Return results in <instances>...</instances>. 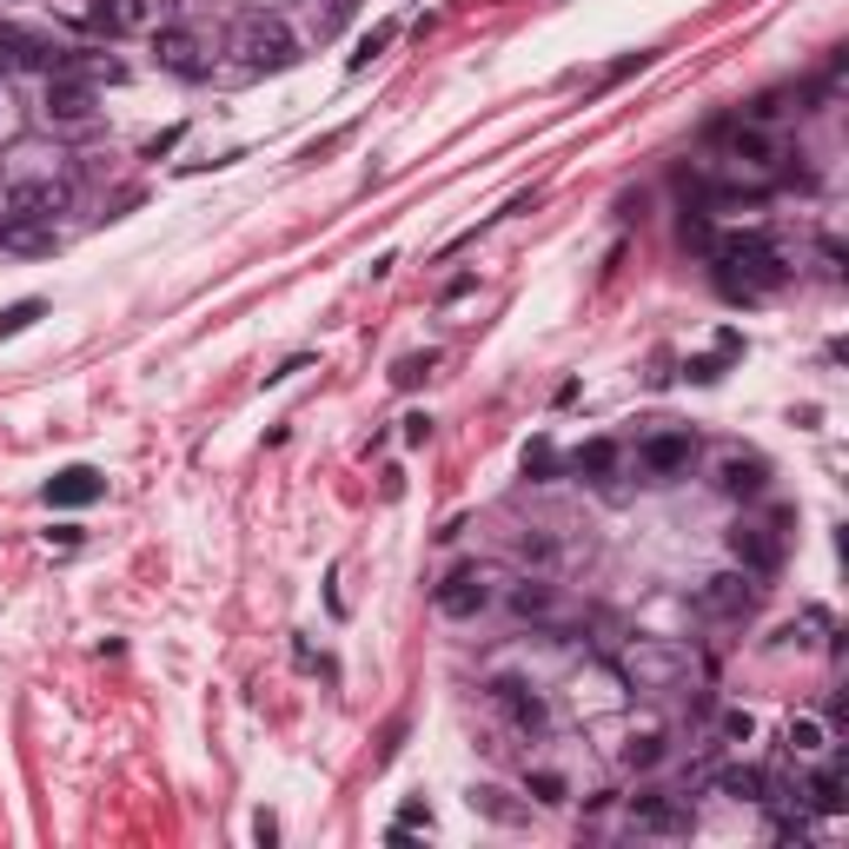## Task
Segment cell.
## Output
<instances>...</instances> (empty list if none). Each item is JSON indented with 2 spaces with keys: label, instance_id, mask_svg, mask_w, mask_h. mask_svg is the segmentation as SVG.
<instances>
[{
  "label": "cell",
  "instance_id": "obj_1",
  "mask_svg": "<svg viewBox=\"0 0 849 849\" xmlns=\"http://www.w3.org/2000/svg\"><path fill=\"white\" fill-rule=\"evenodd\" d=\"M717 259H724V292L731 299H757V292H770V286H784V259H777V246L764 239V232H744V239H724L717 246Z\"/></svg>",
  "mask_w": 849,
  "mask_h": 849
},
{
  "label": "cell",
  "instance_id": "obj_2",
  "mask_svg": "<svg viewBox=\"0 0 849 849\" xmlns=\"http://www.w3.org/2000/svg\"><path fill=\"white\" fill-rule=\"evenodd\" d=\"M232 53L252 66V73H286L299 60V33L279 20V13H246L232 27Z\"/></svg>",
  "mask_w": 849,
  "mask_h": 849
},
{
  "label": "cell",
  "instance_id": "obj_3",
  "mask_svg": "<svg viewBox=\"0 0 849 849\" xmlns=\"http://www.w3.org/2000/svg\"><path fill=\"white\" fill-rule=\"evenodd\" d=\"M691 671H697V664H691L684 644H644V638H638V644L624 651V671H618V677H624L631 691H677Z\"/></svg>",
  "mask_w": 849,
  "mask_h": 849
},
{
  "label": "cell",
  "instance_id": "obj_4",
  "mask_svg": "<svg viewBox=\"0 0 849 849\" xmlns=\"http://www.w3.org/2000/svg\"><path fill=\"white\" fill-rule=\"evenodd\" d=\"M491 704L505 711V724H511L518 737H545V731H551V704H545L531 684H518V677H498V684H491Z\"/></svg>",
  "mask_w": 849,
  "mask_h": 849
},
{
  "label": "cell",
  "instance_id": "obj_5",
  "mask_svg": "<svg viewBox=\"0 0 849 849\" xmlns=\"http://www.w3.org/2000/svg\"><path fill=\"white\" fill-rule=\"evenodd\" d=\"M491 604V571L485 565H458L445 584H438V611L445 618H478Z\"/></svg>",
  "mask_w": 849,
  "mask_h": 849
},
{
  "label": "cell",
  "instance_id": "obj_6",
  "mask_svg": "<svg viewBox=\"0 0 849 849\" xmlns=\"http://www.w3.org/2000/svg\"><path fill=\"white\" fill-rule=\"evenodd\" d=\"M697 611H704V618H750V611H757L750 571H717V578L697 591Z\"/></svg>",
  "mask_w": 849,
  "mask_h": 849
},
{
  "label": "cell",
  "instance_id": "obj_7",
  "mask_svg": "<svg viewBox=\"0 0 849 849\" xmlns=\"http://www.w3.org/2000/svg\"><path fill=\"white\" fill-rule=\"evenodd\" d=\"M631 830H651V837H684L691 830V810L664 790H638L631 797Z\"/></svg>",
  "mask_w": 849,
  "mask_h": 849
},
{
  "label": "cell",
  "instance_id": "obj_8",
  "mask_svg": "<svg viewBox=\"0 0 849 849\" xmlns=\"http://www.w3.org/2000/svg\"><path fill=\"white\" fill-rule=\"evenodd\" d=\"M153 60H159L166 73H179V80H199V73H206V46H199V33H186V27H159V33H153Z\"/></svg>",
  "mask_w": 849,
  "mask_h": 849
},
{
  "label": "cell",
  "instance_id": "obj_9",
  "mask_svg": "<svg viewBox=\"0 0 849 849\" xmlns=\"http://www.w3.org/2000/svg\"><path fill=\"white\" fill-rule=\"evenodd\" d=\"M731 551H737V565L757 571V578H770V571L784 565V538H777L770 525H737V531H731Z\"/></svg>",
  "mask_w": 849,
  "mask_h": 849
},
{
  "label": "cell",
  "instance_id": "obj_10",
  "mask_svg": "<svg viewBox=\"0 0 849 849\" xmlns=\"http://www.w3.org/2000/svg\"><path fill=\"white\" fill-rule=\"evenodd\" d=\"M86 113H93V86L73 66L46 73V120H86Z\"/></svg>",
  "mask_w": 849,
  "mask_h": 849
},
{
  "label": "cell",
  "instance_id": "obj_11",
  "mask_svg": "<svg viewBox=\"0 0 849 849\" xmlns=\"http://www.w3.org/2000/svg\"><path fill=\"white\" fill-rule=\"evenodd\" d=\"M697 458V438L691 432H658V438H644V452H638V465L651 472V478H671V472H684Z\"/></svg>",
  "mask_w": 849,
  "mask_h": 849
},
{
  "label": "cell",
  "instance_id": "obj_12",
  "mask_svg": "<svg viewBox=\"0 0 849 849\" xmlns=\"http://www.w3.org/2000/svg\"><path fill=\"white\" fill-rule=\"evenodd\" d=\"M100 491H106V478H100L93 465H66V472L46 478V505H60V511H80V505H93Z\"/></svg>",
  "mask_w": 849,
  "mask_h": 849
},
{
  "label": "cell",
  "instance_id": "obj_13",
  "mask_svg": "<svg viewBox=\"0 0 849 849\" xmlns=\"http://www.w3.org/2000/svg\"><path fill=\"white\" fill-rule=\"evenodd\" d=\"M93 27L100 33H139V27H153V0H93Z\"/></svg>",
  "mask_w": 849,
  "mask_h": 849
},
{
  "label": "cell",
  "instance_id": "obj_14",
  "mask_svg": "<svg viewBox=\"0 0 849 849\" xmlns=\"http://www.w3.org/2000/svg\"><path fill=\"white\" fill-rule=\"evenodd\" d=\"M764 478H770V472H764V458H724V478H717V485H724L731 498H757V491H764Z\"/></svg>",
  "mask_w": 849,
  "mask_h": 849
},
{
  "label": "cell",
  "instance_id": "obj_15",
  "mask_svg": "<svg viewBox=\"0 0 849 849\" xmlns=\"http://www.w3.org/2000/svg\"><path fill=\"white\" fill-rule=\"evenodd\" d=\"M571 472H578V478H611V472H618V445H611V438L578 445V452H571Z\"/></svg>",
  "mask_w": 849,
  "mask_h": 849
},
{
  "label": "cell",
  "instance_id": "obj_16",
  "mask_svg": "<svg viewBox=\"0 0 849 849\" xmlns=\"http://www.w3.org/2000/svg\"><path fill=\"white\" fill-rule=\"evenodd\" d=\"M717 790L737 797V804H764V797H770V777H764V770H724Z\"/></svg>",
  "mask_w": 849,
  "mask_h": 849
},
{
  "label": "cell",
  "instance_id": "obj_17",
  "mask_svg": "<svg viewBox=\"0 0 849 849\" xmlns=\"http://www.w3.org/2000/svg\"><path fill=\"white\" fill-rule=\"evenodd\" d=\"M658 764H664V737L658 731H638L624 744V770H658Z\"/></svg>",
  "mask_w": 849,
  "mask_h": 849
},
{
  "label": "cell",
  "instance_id": "obj_18",
  "mask_svg": "<svg viewBox=\"0 0 849 849\" xmlns=\"http://www.w3.org/2000/svg\"><path fill=\"white\" fill-rule=\"evenodd\" d=\"M810 810H824V817H837L843 810V770L830 764V770H817V784H810Z\"/></svg>",
  "mask_w": 849,
  "mask_h": 849
},
{
  "label": "cell",
  "instance_id": "obj_19",
  "mask_svg": "<svg viewBox=\"0 0 849 849\" xmlns=\"http://www.w3.org/2000/svg\"><path fill=\"white\" fill-rule=\"evenodd\" d=\"M511 611H518V618H551V611H558V604H551V584H531V578H525V584L511 591Z\"/></svg>",
  "mask_w": 849,
  "mask_h": 849
},
{
  "label": "cell",
  "instance_id": "obj_20",
  "mask_svg": "<svg viewBox=\"0 0 849 849\" xmlns=\"http://www.w3.org/2000/svg\"><path fill=\"white\" fill-rule=\"evenodd\" d=\"M824 744H830V731H824L817 717H797V724H790V750H797V757H817Z\"/></svg>",
  "mask_w": 849,
  "mask_h": 849
},
{
  "label": "cell",
  "instance_id": "obj_21",
  "mask_svg": "<svg viewBox=\"0 0 849 849\" xmlns=\"http://www.w3.org/2000/svg\"><path fill=\"white\" fill-rule=\"evenodd\" d=\"M472 810H485V817H498V824H525V810L518 804H505V790H472Z\"/></svg>",
  "mask_w": 849,
  "mask_h": 849
},
{
  "label": "cell",
  "instance_id": "obj_22",
  "mask_svg": "<svg viewBox=\"0 0 849 849\" xmlns=\"http://www.w3.org/2000/svg\"><path fill=\"white\" fill-rule=\"evenodd\" d=\"M392 33H398V27H392V20H379V27H372V33L359 40V53H352V73H359V66H372V60H379V53L392 46Z\"/></svg>",
  "mask_w": 849,
  "mask_h": 849
},
{
  "label": "cell",
  "instance_id": "obj_23",
  "mask_svg": "<svg viewBox=\"0 0 849 849\" xmlns=\"http://www.w3.org/2000/svg\"><path fill=\"white\" fill-rule=\"evenodd\" d=\"M33 319H40V299H20V306H7V312H0V339H13V332H27Z\"/></svg>",
  "mask_w": 849,
  "mask_h": 849
},
{
  "label": "cell",
  "instance_id": "obj_24",
  "mask_svg": "<svg viewBox=\"0 0 849 849\" xmlns=\"http://www.w3.org/2000/svg\"><path fill=\"white\" fill-rule=\"evenodd\" d=\"M432 365H438L432 352H412V359H398V365H392V385H418V379H425Z\"/></svg>",
  "mask_w": 849,
  "mask_h": 849
},
{
  "label": "cell",
  "instance_id": "obj_25",
  "mask_svg": "<svg viewBox=\"0 0 849 849\" xmlns=\"http://www.w3.org/2000/svg\"><path fill=\"white\" fill-rule=\"evenodd\" d=\"M717 731H724V744H750V737H757V717H750V711H724Z\"/></svg>",
  "mask_w": 849,
  "mask_h": 849
},
{
  "label": "cell",
  "instance_id": "obj_26",
  "mask_svg": "<svg viewBox=\"0 0 849 849\" xmlns=\"http://www.w3.org/2000/svg\"><path fill=\"white\" fill-rule=\"evenodd\" d=\"M352 13H359V0H325V13H319V40H332Z\"/></svg>",
  "mask_w": 849,
  "mask_h": 849
},
{
  "label": "cell",
  "instance_id": "obj_27",
  "mask_svg": "<svg viewBox=\"0 0 849 849\" xmlns=\"http://www.w3.org/2000/svg\"><path fill=\"white\" fill-rule=\"evenodd\" d=\"M551 472H558V452H551V445L538 438V445L525 452V478H551Z\"/></svg>",
  "mask_w": 849,
  "mask_h": 849
},
{
  "label": "cell",
  "instance_id": "obj_28",
  "mask_svg": "<svg viewBox=\"0 0 849 849\" xmlns=\"http://www.w3.org/2000/svg\"><path fill=\"white\" fill-rule=\"evenodd\" d=\"M412 830H432V810H425V804H405V810H398V824H392V843H398V837H412Z\"/></svg>",
  "mask_w": 849,
  "mask_h": 849
},
{
  "label": "cell",
  "instance_id": "obj_29",
  "mask_svg": "<svg viewBox=\"0 0 849 849\" xmlns=\"http://www.w3.org/2000/svg\"><path fill=\"white\" fill-rule=\"evenodd\" d=\"M525 558H531V565H551V558H558V538H551V531H525Z\"/></svg>",
  "mask_w": 849,
  "mask_h": 849
},
{
  "label": "cell",
  "instance_id": "obj_30",
  "mask_svg": "<svg viewBox=\"0 0 849 849\" xmlns=\"http://www.w3.org/2000/svg\"><path fill=\"white\" fill-rule=\"evenodd\" d=\"M531 797H538V804H565V777L538 770V777H531Z\"/></svg>",
  "mask_w": 849,
  "mask_h": 849
},
{
  "label": "cell",
  "instance_id": "obj_31",
  "mask_svg": "<svg viewBox=\"0 0 849 849\" xmlns=\"http://www.w3.org/2000/svg\"><path fill=\"white\" fill-rule=\"evenodd\" d=\"M425 438H432V418H425V412H412V418H405V445H425Z\"/></svg>",
  "mask_w": 849,
  "mask_h": 849
}]
</instances>
